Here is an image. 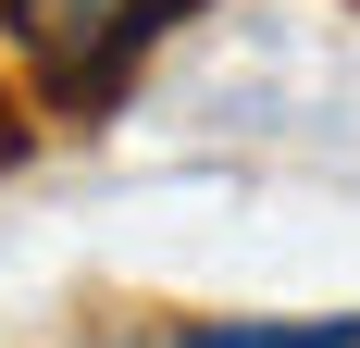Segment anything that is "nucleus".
Wrapping results in <instances>:
<instances>
[{"label": "nucleus", "instance_id": "1", "mask_svg": "<svg viewBox=\"0 0 360 348\" xmlns=\"http://www.w3.org/2000/svg\"><path fill=\"white\" fill-rule=\"evenodd\" d=\"M162 13L174 0H0V50L75 112V100H112L124 87V63L162 37Z\"/></svg>", "mask_w": 360, "mask_h": 348}, {"label": "nucleus", "instance_id": "2", "mask_svg": "<svg viewBox=\"0 0 360 348\" xmlns=\"http://www.w3.org/2000/svg\"><path fill=\"white\" fill-rule=\"evenodd\" d=\"M174 348H360V311H311V323H186Z\"/></svg>", "mask_w": 360, "mask_h": 348}, {"label": "nucleus", "instance_id": "3", "mask_svg": "<svg viewBox=\"0 0 360 348\" xmlns=\"http://www.w3.org/2000/svg\"><path fill=\"white\" fill-rule=\"evenodd\" d=\"M25 162V100H13V87H0V174Z\"/></svg>", "mask_w": 360, "mask_h": 348}]
</instances>
